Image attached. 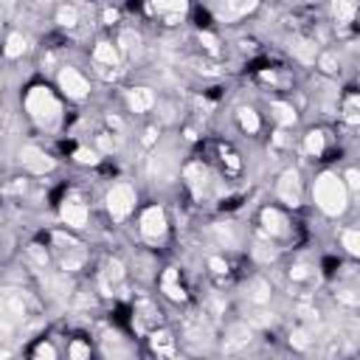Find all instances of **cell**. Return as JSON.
<instances>
[{
    "instance_id": "6da1fadb",
    "label": "cell",
    "mask_w": 360,
    "mask_h": 360,
    "mask_svg": "<svg viewBox=\"0 0 360 360\" xmlns=\"http://www.w3.org/2000/svg\"><path fill=\"white\" fill-rule=\"evenodd\" d=\"M312 202L326 214V217H340L349 205V191L335 172H321L312 183Z\"/></svg>"
},
{
    "instance_id": "4fadbf2b",
    "label": "cell",
    "mask_w": 360,
    "mask_h": 360,
    "mask_svg": "<svg viewBox=\"0 0 360 360\" xmlns=\"http://www.w3.org/2000/svg\"><path fill=\"white\" fill-rule=\"evenodd\" d=\"M253 340V323H245V321H236L225 329V338H222V349L225 352H242L248 343Z\"/></svg>"
},
{
    "instance_id": "7a4b0ae2",
    "label": "cell",
    "mask_w": 360,
    "mask_h": 360,
    "mask_svg": "<svg viewBox=\"0 0 360 360\" xmlns=\"http://www.w3.org/2000/svg\"><path fill=\"white\" fill-rule=\"evenodd\" d=\"M25 110L28 115L39 124V127H53L62 115V107H59V98L53 96V90H48L45 84H34L28 93H25Z\"/></svg>"
},
{
    "instance_id": "ab89813d",
    "label": "cell",
    "mask_w": 360,
    "mask_h": 360,
    "mask_svg": "<svg viewBox=\"0 0 360 360\" xmlns=\"http://www.w3.org/2000/svg\"><path fill=\"white\" fill-rule=\"evenodd\" d=\"M34 360H56V346H53L51 340L37 343V349H34Z\"/></svg>"
},
{
    "instance_id": "e0dca14e",
    "label": "cell",
    "mask_w": 360,
    "mask_h": 360,
    "mask_svg": "<svg viewBox=\"0 0 360 360\" xmlns=\"http://www.w3.org/2000/svg\"><path fill=\"white\" fill-rule=\"evenodd\" d=\"M270 295H273V287H270V281L262 278V276L250 278L248 287H245V298H248L253 307H267V304H270Z\"/></svg>"
},
{
    "instance_id": "cb8c5ba5",
    "label": "cell",
    "mask_w": 360,
    "mask_h": 360,
    "mask_svg": "<svg viewBox=\"0 0 360 360\" xmlns=\"http://www.w3.org/2000/svg\"><path fill=\"white\" fill-rule=\"evenodd\" d=\"M93 62H96V65H104V68H115V65L121 62V53H118L115 42L101 39V42L93 48Z\"/></svg>"
},
{
    "instance_id": "db71d44e",
    "label": "cell",
    "mask_w": 360,
    "mask_h": 360,
    "mask_svg": "<svg viewBox=\"0 0 360 360\" xmlns=\"http://www.w3.org/2000/svg\"><path fill=\"white\" fill-rule=\"evenodd\" d=\"M6 357H8V349H3V346H0V360H6Z\"/></svg>"
},
{
    "instance_id": "c3c4849f",
    "label": "cell",
    "mask_w": 360,
    "mask_h": 360,
    "mask_svg": "<svg viewBox=\"0 0 360 360\" xmlns=\"http://www.w3.org/2000/svg\"><path fill=\"white\" fill-rule=\"evenodd\" d=\"M338 301H343L346 307H357V292L354 290H340L338 292Z\"/></svg>"
},
{
    "instance_id": "d590c367",
    "label": "cell",
    "mask_w": 360,
    "mask_h": 360,
    "mask_svg": "<svg viewBox=\"0 0 360 360\" xmlns=\"http://www.w3.org/2000/svg\"><path fill=\"white\" fill-rule=\"evenodd\" d=\"M318 68L323 70V73H335L338 70V65H340V59H338V53L335 51H323V53H318Z\"/></svg>"
},
{
    "instance_id": "4316f807",
    "label": "cell",
    "mask_w": 360,
    "mask_h": 360,
    "mask_svg": "<svg viewBox=\"0 0 360 360\" xmlns=\"http://www.w3.org/2000/svg\"><path fill=\"white\" fill-rule=\"evenodd\" d=\"M236 121H239L242 132H248V135H256V132L262 129V118H259V112H256L253 107H248V104H242V107L236 110Z\"/></svg>"
},
{
    "instance_id": "8992f818",
    "label": "cell",
    "mask_w": 360,
    "mask_h": 360,
    "mask_svg": "<svg viewBox=\"0 0 360 360\" xmlns=\"http://www.w3.org/2000/svg\"><path fill=\"white\" fill-rule=\"evenodd\" d=\"M53 242L59 245V267H62V273H76L87 262V250L76 239H70L65 233H53Z\"/></svg>"
},
{
    "instance_id": "83f0119b",
    "label": "cell",
    "mask_w": 360,
    "mask_h": 360,
    "mask_svg": "<svg viewBox=\"0 0 360 360\" xmlns=\"http://www.w3.org/2000/svg\"><path fill=\"white\" fill-rule=\"evenodd\" d=\"M25 51H28V37H25L22 31H11V34L6 37L3 53H6L8 59H20V56H22Z\"/></svg>"
},
{
    "instance_id": "7dc6e473",
    "label": "cell",
    "mask_w": 360,
    "mask_h": 360,
    "mask_svg": "<svg viewBox=\"0 0 360 360\" xmlns=\"http://www.w3.org/2000/svg\"><path fill=\"white\" fill-rule=\"evenodd\" d=\"M208 267H211V273H217V276L228 273V262H225L222 256H208Z\"/></svg>"
},
{
    "instance_id": "5bb4252c",
    "label": "cell",
    "mask_w": 360,
    "mask_h": 360,
    "mask_svg": "<svg viewBox=\"0 0 360 360\" xmlns=\"http://www.w3.org/2000/svg\"><path fill=\"white\" fill-rule=\"evenodd\" d=\"M183 180L188 183V188L194 191V197H202V194H208V188H211V172H208L202 163H188V166L183 169Z\"/></svg>"
},
{
    "instance_id": "60d3db41",
    "label": "cell",
    "mask_w": 360,
    "mask_h": 360,
    "mask_svg": "<svg viewBox=\"0 0 360 360\" xmlns=\"http://www.w3.org/2000/svg\"><path fill=\"white\" fill-rule=\"evenodd\" d=\"M343 180V186H346V191L349 194H357V188H360V172L352 166V169H346V174L340 177Z\"/></svg>"
},
{
    "instance_id": "e575fe53",
    "label": "cell",
    "mask_w": 360,
    "mask_h": 360,
    "mask_svg": "<svg viewBox=\"0 0 360 360\" xmlns=\"http://www.w3.org/2000/svg\"><path fill=\"white\" fill-rule=\"evenodd\" d=\"M290 346H292V349H298V352H307V349L312 346V332H309V329H304V326H298V329L290 335Z\"/></svg>"
},
{
    "instance_id": "ee69618b",
    "label": "cell",
    "mask_w": 360,
    "mask_h": 360,
    "mask_svg": "<svg viewBox=\"0 0 360 360\" xmlns=\"http://www.w3.org/2000/svg\"><path fill=\"white\" fill-rule=\"evenodd\" d=\"M200 45H202L208 53H217V51H219V39H217L211 31H200Z\"/></svg>"
},
{
    "instance_id": "f907efd6",
    "label": "cell",
    "mask_w": 360,
    "mask_h": 360,
    "mask_svg": "<svg viewBox=\"0 0 360 360\" xmlns=\"http://www.w3.org/2000/svg\"><path fill=\"white\" fill-rule=\"evenodd\" d=\"M155 135H158V129H155V127H149V129L143 132V143H146V146H152V143H155Z\"/></svg>"
},
{
    "instance_id": "f35d334b",
    "label": "cell",
    "mask_w": 360,
    "mask_h": 360,
    "mask_svg": "<svg viewBox=\"0 0 360 360\" xmlns=\"http://www.w3.org/2000/svg\"><path fill=\"white\" fill-rule=\"evenodd\" d=\"M68 357H70V360H90V346H87L84 340H70Z\"/></svg>"
},
{
    "instance_id": "ba28073f",
    "label": "cell",
    "mask_w": 360,
    "mask_h": 360,
    "mask_svg": "<svg viewBox=\"0 0 360 360\" xmlns=\"http://www.w3.org/2000/svg\"><path fill=\"white\" fill-rule=\"evenodd\" d=\"M138 225H141V236L149 239V242H160V239L166 236V231H169V219H166V211H163L160 205L143 208Z\"/></svg>"
},
{
    "instance_id": "7402d4cb",
    "label": "cell",
    "mask_w": 360,
    "mask_h": 360,
    "mask_svg": "<svg viewBox=\"0 0 360 360\" xmlns=\"http://www.w3.org/2000/svg\"><path fill=\"white\" fill-rule=\"evenodd\" d=\"M104 357L107 360H132L129 346L124 343V338L118 332H107L104 335Z\"/></svg>"
},
{
    "instance_id": "30bf717a",
    "label": "cell",
    "mask_w": 360,
    "mask_h": 360,
    "mask_svg": "<svg viewBox=\"0 0 360 360\" xmlns=\"http://www.w3.org/2000/svg\"><path fill=\"white\" fill-rule=\"evenodd\" d=\"M20 163H22V169L31 172V174H48V172L56 166L53 158H51L42 146H37V143L20 146Z\"/></svg>"
},
{
    "instance_id": "44dd1931",
    "label": "cell",
    "mask_w": 360,
    "mask_h": 360,
    "mask_svg": "<svg viewBox=\"0 0 360 360\" xmlns=\"http://www.w3.org/2000/svg\"><path fill=\"white\" fill-rule=\"evenodd\" d=\"M158 321H160V312H158V307L152 301L143 298V301L135 304V326L141 332H146L149 326H158Z\"/></svg>"
},
{
    "instance_id": "8fae6325",
    "label": "cell",
    "mask_w": 360,
    "mask_h": 360,
    "mask_svg": "<svg viewBox=\"0 0 360 360\" xmlns=\"http://www.w3.org/2000/svg\"><path fill=\"white\" fill-rule=\"evenodd\" d=\"M259 222H262V231L267 233V239H284V236H290V219L276 205H264L262 214H259Z\"/></svg>"
},
{
    "instance_id": "3957f363",
    "label": "cell",
    "mask_w": 360,
    "mask_h": 360,
    "mask_svg": "<svg viewBox=\"0 0 360 360\" xmlns=\"http://www.w3.org/2000/svg\"><path fill=\"white\" fill-rule=\"evenodd\" d=\"M104 202H107V211H110V217H112L115 222H121V219H127V217L135 211L138 194H135V188H132L129 183H115V186L107 191Z\"/></svg>"
},
{
    "instance_id": "52a82bcc",
    "label": "cell",
    "mask_w": 360,
    "mask_h": 360,
    "mask_svg": "<svg viewBox=\"0 0 360 360\" xmlns=\"http://www.w3.org/2000/svg\"><path fill=\"white\" fill-rule=\"evenodd\" d=\"M276 197L284 202V205H301V197H304V183H301V174L298 169H284L276 180Z\"/></svg>"
},
{
    "instance_id": "f6af8a7d",
    "label": "cell",
    "mask_w": 360,
    "mask_h": 360,
    "mask_svg": "<svg viewBox=\"0 0 360 360\" xmlns=\"http://www.w3.org/2000/svg\"><path fill=\"white\" fill-rule=\"evenodd\" d=\"M28 256H31L39 267H48V250H45L42 245H31V248H28Z\"/></svg>"
},
{
    "instance_id": "484cf974",
    "label": "cell",
    "mask_w": 360,
    "mask_h": 360,
    "mask_svg": "<svg viewBox=\"0 0 360 360\" xmlns=\"http://www.w3.org/2000/svg\"><path fill=\"white\" fill-rule=\"evenodd\" d=\"M253 8H256V3H219V6H214V14L225 22H231V20H236V17H242Z\"/></svg>"
},
{
    "instance_id": "ac0fdd59",
    "label": "cell",
    "mask_w": 360,
    "mask_h": 360,
    "mask_svg": "<svg viewBox=\"0 0 360 360\" xmlns=\"http://www.w3.org/2000/svg\"><path fill=\"white\" fill-rule=\"evenodd\" d=\"M149 346L160 360H174V338L169 329H152L149 332Z\"/></svg>"
},
{
    "instance_id": "11a10c76",
    "label": "cell",
    "mask_w": 360,
    "mask_h": 360,
    "mask_svg": "<svg viewBox=\"0 0 360 360\" xmlns=\"http://www.w3.org/2000/svg\"><path fill=\"white\" fill-rule=\"evenodd\" d=\"M0 31H3V17H0Z\"/></svg>"
},
{
    "instance_id": "603a6c76",
    "label": "cell",
    "mask_w": 360,
    "mask_h": 360,
    "mask_svg": "<svg viewBox=\"0 0 360 360\" xmlns=\"http://www.w3.org/2000/svg\"><path fill=\"white\" fill-rule=\"evenodd\" d=\"M115 48H118V53H127V56H138L141 51H143V39H141V34L138 31H132V28H124L121 34H118V39H115Z\"/></svg>"
},
{
    "instance_id": "f1b7e54d",
    "label": "cell",
    "mask_w": 360,
    "mask_h": 360,
    "mask_svg": "<svg viewBox=\"0 0 360 360\" xmlns=\"http://www.w3.org/2000/svg\"><path fill=\"white\" fill-rule=\"evenodd\" d=\"M304 149H307V155L321 158L323 149H326V132H323V129H309V132L304 135Z\"/></svg>"
},
{
    "instance_id": "816d5d0a",
    "label": "cell",
    "mask_w": 360,
    "mask_h": 360,
    "mask_svg": "<svg viewBox=\"0 0 360 360\" xmlns=\"http://www.w3.org/2000/svg\"><path fill=\"white\" fill-rule=\"evenodd\" d=\"M273 141H276V146H287V135H284V129H278Z\"/></svg>"
},
{
    "instance_id": "1f68e13d",
    "label": "cell",
    "mask_w": 360,
    "mask_h": 360,
    "mask_svg": "<svg viewBox=\"0 0 360 360\" xmlns=\"http://www.w3.org/2000/svg\"><path fill=\"white\" fill-rule=\"evenodd\" d=\"M340 245L346 248V253L349 256H360V231L357 228H343L340 231Z\"/></svg>"
},
{
    "instance_id": "9a60e30c",
    "label": "cell",
    "mask_w": 360,
    "mask_h": 360,
    "mask_svg": "<svg viewBox=\"0 0 360 360\" xmlns=\"http://www.w3.org/2000/svg\"><path fill=\"white\" fill-rule=\"evenodd\" d=\"M290 53H292V59H298L301 65H315V59H318V42L315 39H309V37H292L290 39Z\"/></svg>"
},
{
    "instance_id": "f546056e",
    "label": "cell",
    "mask_w": 360,
    "mask_h": 360,
    "mask_svg": "<svg viewBox=\"0 0 360 360\" xmlns=\"http://www.w3.org/2000/svg\"><path fill=\"white\" fill-rule=\"evenodd\" d=\"M214 239L222 245V248H236L239 245V233L231 222H217L214 225Z\"/></svg>"
},
{
    "instance_id": "74e56055",
    "label": "cell",
    "mask_w": 360,
    "mask_h": 360,
    "mask_svg": "<svg viewBox=\"0 0 360 360\" xmlns=\"http://www.w3.org/2000/svg\"><path fill=\"white\" fill-rule=\"evenodd\" d=\"M188 8V3H152L149 11H158V14H183Z\"/></svg>"
},
{
    "instance_id": "681fc988",
    "label": "cell",
    "mask_w": 360,
    "mask_h": 360,
    "mask_svg": "<svg viewBox=\"0 0 360 360\" xmlns=\"http://www.w3.org/2000/svg\"><path fill=\"white\" fill-rule=\"evenodd\" d=\"M107 124H110V129H115V132H121V129H124V121H121V118H115V115H107Z\"/></svg>"
},
{
    "instance_id": "836d02e7",
    "label": "cell",
    "mask_w": 360,
    "mask_h": 360,
    "mask_svg": "<svg viewBox=\"0 0 360 360\" xmlns=\"http://www.w3.org/2000/svg\"><path fill=\"white\" fill-rule=\"evenodd\" d=\"M53 20H56L62 28H73V25L79 22V8H76V6H59Z\"/></svg>"
},
{
    "instance_id": "9c48e42d",
    "label": "cell",
    "mask_w": 360,
    "mask_h": 360,
    "mask_svg": "<svg viewBox=\"0 0 360 360\" xmlns=\"http://www.w3.org/2000/svg\"><path fill=\"white\" fill-rule=\"evenodd\" d=\"M59 217H62V222H65L68 228L79 231V228L87 225L90 208H87V202H84L79 194H68V197L62 200V205H59Z\"/></svg>"
},
{
    "instance_id": "d4e9b609",
    "label": "cell",
    "mask_w": 360,
    "mask_h": 360,
    "mask_svg": "<svg viewBox=\"0 0 360 360\" xmlns=\"http://www.w3.org/2000/svg\"><path fill=\"white\" fill-rule=\"evenodd\" d=\"M270 118L278 124V129H287V127H292L298 121V112H295V107L290 101H273L270 104Z\"/></svg>"
},
{
    "instance_id": "ffe728a7",
    "label": "cell",
    "mask_w": 360,
    "mask_h": 360,
    "mask_svg": "<svg viewBox=\"0 0 360 360\" xmlns=\"http://www.w3.org/2000/svg\"><path fill=\"white\" fill-rule=\"evenodd\" d=\"M160 290L166 292V298L172 301H186V290L180 284V270L177 267H166L160 276Z\"/></svg>"
},
{
    "instance_id": "7bdbcfd3",
    "label": "cell",
    "mask_w": 360,
    "mask_h": 360,
    "mask_svg": "<svg viewBox=\"0 0 360 360\" xmlns=\"http://www.w3.org/2000/svg\"><path fill=\"white\" fill-rule=\"evenodd\" d=\"M309 276H312V267L304 264V262H298V264L290 267V278H292V281H307Z\"/></svg>"
},
{
    "instance_id": "8d00e7d4",
    "label": "cell",
    "mask_w": 360,
    "mask_h": 360,
    "mask_svg": "<svg viewBox=\"0 0 360 360\" xmlns=\"http://www.w3.org/2000/svg\"><path fill=\"white\" fill-rule=\"evenodd\" d=\"M98 158H101V155H98L96 149H90V146H79V149L73 152V160L82 163V166H96Z\"/></svg>"
},
{
    "instance_id": "2e32d148",
    "label": "cell",
    "mask_w": 360,
    "mask_h": 360,
    "mask_svg": "<svg viewBox=\"0 0 360 360\" xmlns=\"http://www.w3.org/2000/svg\"><path fill=\"white\" fill-rule=\"evenodd\" d=\"M158 104V96L152 93V87H129L127 90V107L132 112H149Z\"/></svg>"
},
{
    "instance_id": "277c9868",
    "label": "cell",
    "mask_w": 360,
    "mask_h": 360,
    "mask_svg": "<svg viewBox=\"0 0 360 360\" xmlns=\"http://www.w3.org/2000/svg\"><path fill=\"white\" fill-rule=\"evenodd\" d=\"M22 318H25V304H22V298H20V295H11V292L0 295V340H6V338L20 326Z\"/></svg>"
},
{
    "instance_id": "7c38bea8",
    "label": "cell",
    "mask_w": 360,
    "mask_h": 360,
    "mask_svg": "<svg viewBox=\"0 0 360 360\" xmlns=\"http://www.w3.org/2000/svg\"><path fill=\"white\" fill-rule=\"evenodd\" d=\"M149 174L169 183L177 177V158L169 152V149H155L152 158H149Z\"/></svg>"
},
{
    "instance_id": "b9f144b4",
    "label": "cell",
    "mask_w": 360,
    "mask_h": 360,
    "mask_svg": "<svg viewBox=\"0 0 360 360\" xmlns=\"http://www.w3.org/2000/svg\"><path fill=\"white\" fill-rule=\"evenodd\" d=\"M112 149H115V138L110 132H98L96 135V152L104 155V152H112Z\"/></svg>"
},
{
    "instance_id": "5b68a950",
    "label": "cell",
    "mask_w": 360,
    "mask_h": 360,
    "mask_svg": "<svg viewBox=\"0 0 360 360\" xmlns=\"http://www.w3.org/2000/svg\"><path fill=\"white\" fill-rule=\"evenodd\" d=\"M56 82H59V90H62L68 98H73V101H82V98L90 96V82H87V76H84L82 70H76L73 65H62V70L56 73Z\"/></svg>"
},
{
    "instance_id": "f5cc1de1",
    "label": "cell",
    "mask_w": 360,
    "mask_h": 360,
    "mask_svg": "<svg viewBox=\"0 0 360 360\" xmlns=\"http://www.w3.org/2000/svg\"><path fill=\"white\" fill-rule=\"evenodd\" d=\"M115 17H118L115 8H107V11H104V22H115Z\"/></svg>"
},
{
    "instance_id": "d6986e66",
    "label": "cell",
    "mask_w": 360,
    "mask_h": 360,
    "mask_svg": "<svg viewBox=\"0 0 360 360\" xmlns=\"http://www.w3.org/2000/svg\"><path fill=\"white\" fill-rule=\"evenodd\" d=\"M124 276H127L124 262H121V259H107V264H104V270H101L98 284H101V290H104V292H112V287H115V284H121V281H124Z\"/></svg>"
},
{
    "instance_id": "bcb514c9",
    "label": "cell",
    "mask_w": 360,
    "mask_h": 360,
    "mask_svg": "<svg viewBox=\"0 0 360 360\" xmlns=\"http://www.w3.org/2000/svg\"><path fill=\"white\" fill-rule=\"evenodd\" d=\"M343 112H346V121H349V124H357V96H354V93L346 98V110H343Z\"/></svg>"
},
{
    "instance_id": "d6a6232c",
    "label": "cell",
    "mask_w": 360,
    "mask_h": 360,
    "mask_svg": "<svg viewBox=\"0 0 360 360\" xmlns=\"http://www.w3.org/2000/svg\"><path fill=\"white\" fill-rule=\"evenodd\" d=\"M250 253H253V259H256V262L267 264V262H273V259H276V253H278V250L273 248V242H270V239H264V242L259 239V242H253Z\"/></svg>"
},
{
    "instance_id": "4dcf8cb0",
    "label": "cell",
    "mask_w": 360,
    "mask_h": 360,
    "mask_svg": "<svg viewBox=\"0 0 360 360\" xmlns=\"http://www.w3.org/2000/svg\"><path fill=\"white\" fill-rule=\"evenodd\" d=\"M354 14H357V3H349V0H338V3H332V17H335V22L346 25V22L354 20Z\"/></svg>"
}]
</instances>
